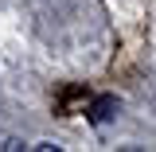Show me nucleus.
I'll return each instance as SVG.
<instances>
[{"label": "nucleus", "instance_id": "1", "mask_svg": "<svg viewBox=\"0 0 156 152\" xmlns=\"http://www.w3.org/2000/svg\"><path fill=\"white\" fill-rule=\"evenodd\" d=\"M113 109H117V97H98L94 105H90V121L94 125H105L113 117Z\"/></svg>", "mask_w": 156, "mask_h": 152}]
</instances>
